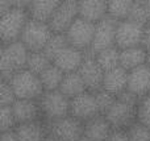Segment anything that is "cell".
<instances>
[{
	"mask_svg": "<svg viewBox=\"0 0 150 141\" xmlns=\"http://www.w3.org/2000/svg\"><path fill=\"white\" fill-rule=\"evenodd\" d=\"M0 141H18V139L15 131H8L0 132Z\"/></svg>",
	"mask_w": 150,
	"mask_h": 141,
	"instance_id": "8d00e7d4",
	"label": "cell"
},
{
	"mask_svg": "<svg viewBox=\"0 0 150 141\" xmlns=\"http://www.w3.org/2000/svg\"><path fill=\"white\" fill-rule=\"evenodd\" d=\"M78 17H79V9L76 0H63L54 12L52 20L49 21V25L54 33L66 34V32Z\"/></svg>",
	"mask_w": 150,
	"mask_h": 141,
	"instance_id": "30bf717a",
	"label": "cell"
},
{
	"mask_svg": "<svg viewBox=\"0 0 150 141\" xmlns=\"http://www.w3.org/2000/svg\"><path fill=\"white\" fill-rule=\"evenodd\" d=\"M141 46L150 54V23H148L144 28V36H142V44Z\"/></svg>",
	"mask_w": 150,
	"mask_h": 141,
	"instance_id": "d590c367",
	"label": "cell"
},
{
	"mask_svg": "<svg viewBox=\"0 0 150 141\" xmlns=\"http://www.w3.org/2000/svg\"><path fill=\"white\" fill-rule=\"evenodd\" d=\"M17 100L9 82L1 81L0 83V107H11Z\"/></svg>",
	"mask_w": 150,
	"mask_h": 141,
	"instance_id": "836d02e7",
	"label": "cell"
},
{
	"mask_svg": "<svg viewBox=\"0 0 150 141\" xmlns=\"http://www.w3.org/2000/svg\"><path fill=\"white\" fill-rule=\"evenodd\" d=\"M29 50L21 41L1 45L0 47V77L1 81L9 82L17 71L26 69Z\"/></svg>",
	"mask_w": 150,
	"mask_h": 141,
	"instance_id": "7a4b0ae2",
	"label": "cell"
},
{
	"mask_svg": "<svg viewBox=\"0 0 150 141\" xmlns=\"http://www.w3.org/2000/svg\"><path fill=\"white\" fill-rule=\"evenodd\" d=\"M146 7H148V12H149V16H150V0H146Z\"/></svg>",
	"mask_w": 150,
	"mask_h": 141,
	"instance_id": "ab89813d",
	"label": "cell"
},
{
	"mask_svg": "<svg viewBox=\"0 0 150 141\" xmlns=\"http://www.w3.org/2000/svg\"><path fill=\"white\" fill-rule=\"evenodd\" d=\"M128 73L129 71H127L121 66L113 69V70L105 71L101 89L113 94L115 96L121 95L128 89Z\"/></svg>",
	"mask_w": 150,
	"mask_h": 141,
	"instance_id": "ac0fdd59",
	"label": "cell"
},
{
	"mask_svg": "<svg viewBox=\"0 0 150 141\" xmlns=\"http://www.w3.org/2000/svg\"><path fill=\"white\" fill-rule=\"evenodd\" d=\"M12 111L17 125L42 120V112L38 100L17 99L12 104Z\"/></svg>",
	"mask_w": 150,
	"mask_h": 141,
	"instance_id": "9a60e30c",
	"label": "cell"
},
{
	"mask_svg": "<svg viewBox=\"0 0 150 141\" xmlns=\"http://www.w3.org/2000/svg\"><path fill=\"white\" fill-rule=\"evenodd\" d=\"M137 121L150 129V95L141 98L137 107Z\"/></svg>",
	"mask_w": 150,
	"mask_h": 141,
	"instance_id": "d6a6232c",
	"label": "cell"
},
{
	"mask_svg": "<svg viewBox=\"0 0 150 141\" xmlns=\"http://www.w3.org/2000/svg\"><path fill=\"white\" fill-rule=\"evenodd\" d=\"M79 17L98 24L108 16V1L104 0H80L78 1Z\"/></svg>",
	"mask_w": 150,
	"mask_h": 141,
	"instance_id": "e0dca14e",
	"label": "cell"
},
{
	"mask_svg": "<svg viewBox=\"0 0 150 141\" xmlns=\"http://www.w3.org/2000/svg\"><path fill=\"white\" fill-rule=\"evenodd\" d=\"M40 107L42 112V120L55 121L70 115V102L67 96L59 90L57 91H45L40 98Z\"/></svg>",
	"mask_w": 150,
	"mask_h": 141,
	"instance_id": "8992f818",
	"label": "cell"
},
{
	"mask_svg": "<svg viewBox=\"0 0 150 141\" xmlns=\"http://www.w3.org/2000/svg\"><path fill=\"white\" fill-rule=\"evenodd\" d=\"M15 5V4H13ZM28 9L20 7H13L4 15L0 16V41L1 45L20 41V37L29 21Z\"/></svg>",
	"mask_w": 150,
	"mask_h": 141,
	"instance_id": "3957f363",
	"label": "cell"
},
{
	"mask_svg": "<svg viewBox=\"0 0 150 141\" xmlns=\"http://www.w3.org/2000/svg\"><path fill=\"white\" fill-rule=\"evenodd\" d=\"M61 0H30L28 7L29 17L49 24Z\"/></svg>",
	"mask_w": 150,
	"mask_h": 141,
	"instance_id": "d6986e66",
	"label": "cell"
},
{
	"mask_svg": "<svg viewBox=\"0 0 150 141\" xmlns=\"http://www.w3.org/2000/svg\"><path fill=\"white\" fill-rule=\"evenodd\" d=\"M133 0H109L108 1V17L120 23L129 17Z\"/></svg>",
	"mask_w": 150,
	"mask_h": 141,
	"instance_id": "484cf974",
	"label": "cell"
},
{
	"mask_svg": "<svg viewBox=\"0 0 150 141\" xmlns=\"http://www.w3.org/2000/svg\"><path fill=\"white\" fill-rule=\"evenodd\" d=\"M112 131L113 128L104 115H98L84 123V136L92 141H105Z\"/></svg>",
	"mask_w": 150,
	"mask_h": 141,
	"instance_id": "ffe728a7",
	"label": "cell"
},
{
	"mask_svg": "<svg viewBox=\"0 0 150 141\" xmlns=\"http://www.w3.org/2000/svg\"><path fill=\"white\" fill-rule=\"evenodd\" d=\"M66 46H69V41L66 38V34L62 33H54L53 37L50 38L49 44L46 45V47L44 49V53L50 58V61L53 62L55 57L65 49Z\"/></svg>",
	"mask_w": 150,
	"mask_h": 141,
	"instance_id": "83f0119b",
	"label": "cell"
},
{
	"mask_svg": "<svg viewBox=\"0 0 150 141\" xmlns=\"http://www.w3.org/2000/svg\"><path fill=\"white\" fill-rule=\"evenodd\" d=\"M9 84L12 86L17 99L40 100L45 92L40 77L28 69L17 71L9 81Z\"/></svg>",
	"mask_w": 150,
	"mask_h": 141,
	"instance_id": "277c9868",
	"label": "cell"
},
{
	"mask_svg": "<svg viewBox=\"0 0 150 141\" xmlns=\"http://www.w3.org/2000/svg\"><path fill=\"white\" fill-rule=\"evenodd\" d=\"M138 102L140 99L136 95L130 94L129 91H125L119 95L113 106L104 115L111 123L112 128L127 131L132 124H134L137 121Z\"/></svg>",
	"mask_w": 150,
	"mask_h": 141,
	"instance_id": "6da1fadb",
	"label": "cell"
},
{
	"mask_svg": "<svg viewBox=\"0 0 150 141\" xmlns=\"http://www.w3.org/2000/svg\"><path fill=\"white\" fill-rule=\"evenodd\" d=\"M96 24L90 23L82 17H78L73 23V25L66 32V38L69 45L82 50V52H90L95 37Z\"/></svg>",
	"mask_w": 150,
	"mask_h": 141,
	"instance_id": "52a82bcc",
	"label": "cell"
},
{
	"mask_svg": "<svg viewBox=\"0 0 150 141\" xmlns=\"http://www.w3.org/2000/svg\"><path fill=\"white\" fill-rule=\"evenodd\" d=\"M105 141H129L127 131H122V129H113Z\"/></svg>",
	"mask_w": 150,
	"mask_h": 141,
	"instance_id": "e575fe53",
	"label": "cell"
},
{
	"mask_svg": "<svg viewBox=\"0 0 150 141\" xmlns=\"http://www.w3.org/2000/svg\"><path fill=\"white\" fill-rule=\"evenodd\" d=\"M79 74L84 81L87 90L91 92H96L103 87V79L105 71L100 67L95 58V54L91 52L84 53V61L79 69Z\"/></svg>",
	"mask_w": 150,
	"mask_h": 141,
	"instance_id": "8fae6325",
	"label": "cell"
},
{
	"mask_svg": "<svg viewBox=\"0 0 150 141\" xmlns=\"http://www.w3.org/2000/svg\"><path fill=\"white\" fill-rule=\"evenodd\" d=\"M138 99L150 95V69L148 65L133 69L128 73V89Z\"/></svg>",
	"mask_w": 150,
	"mask_h": 141,
	"instance_id": "5bb4252c",
	"label": "cell"
},
{
	"mask_svg": "<svg viewBox=\"0 0 150 141\" xmlns=\"http://www.w3.org/2000/svg\"><path fill=\"white\" fill-rule=\"evenodd\" d=\"M83 61H84V52L69 45L53 60V63L65 74H70L79 71Z\"/></svg>",
	"mask_w": 150,
	"mask_h": 141,
	"instance_id": "2e32d148",
	"label": "cell"
},
{
	"mask_svg": "<svg viewBox=\"0 0 150 141\" xmlns=\"http://www.w3.org/2000/svg\"><path fill=\"white\" fill-rule=\"evenodd\" d=\"M18 141H44L49 135L45 120L33 121V123L20 124L15 129Z\"/></svg>",
	"mask_w": 150,
	"mask_h": 141,
	"instance_id": "44dd1931",
	"label": "cell"
},
{
	"mask_svg": "<svg viewBox=\"0 0 150 141\" xmlns=\"http://www.w3.org/2000/svg\"><path fill=\"white\" fill-rule=\"evenodd\" d=\"M44 141H62L61 139H58V137H55V136H53V135H47L46 137H45V140Z\"/></svg>",
	"mask_w": 150,
	"mask_h": 141,
	"instance_id": "74e56055",
	"label": "cell"
},
{
	"mask_svg": "<svg viewBox=\"0 0 150 141\" xmlns=\"http://www.w3.org/2000/svg\"><path fill=\"white\" fill-rule=\"evenodd\" d=\"M54 32L47 23L29 18L20 37V41L28 47L29 52H44Z\"/></svg>",
	"mask_w": 150,
	"mask_h": 141,
	"instance_id": "5b68a950",
	"label": "cell"
},
{
	"mask_svg": "<svg viewBox=\"0 0 150 141\" xmlns=\"http://www.w3.org/2000/svg\"><path fill=\"white\" fill-rule=\"evenodd\" d=\"M148 58L149 53L142 46H134L120 50V66L124 67L127 71L146 65Z\"/></svg>",
	"mask_w": 150,
	"mask_h": 141,
	"instance_id": "7402d4cb",
	"label": "cell"
},
{
	"mask_svg": "<svg viewBox=\"0 0 150 141\" xmlns=\"http://www.w3.org/2000/svg\"><path fill=\"white\" fill-rule=\"evenodd\" d=\"M70 115L76 118L78 120L83 121V123L96 118L98 115H101L100 111H99L95 94L91 91H86L84 94L71 99Z\"/></svg>",
	"mask_w": 150,
	"mask_h": 141,
	"instance_id": "4fadbf2b",
	"label": "cell"
},
{
	"mask_svg": "<svg viewBox=\"0 0 150 141\" xmlns=\"http://www.w3.org/2000/svg\"><path fill=\"white\" fill-rule=\"evenodd\" d=\"M50 135L62 141H78L84 136V123L69 115L55 121H45Z\"/></svg>",
	"mask_w": 150,
	"mask_h": 141,
	"instance_id": "ba28073f",
	"label": "cell"
},
{
	"mask_svg": "<svg viewBox=\"0 0 150 141\" xmlns=\"http://www.w3.org/2000/svg\"><path fill=\"white\" fill-rule=\"evenodd\" d=\"M78 141H92V140L88 139V137H86V136H83V137H80V139L78 140Z\"/></svg>",
	"mask_w": 150,
	"mask_h": 141,
	"instance_id": "f35d334b",
	"label": "cell"
},
{
	"mask_svg": "<svg viewBox=\"0 0 150 141\" xmlns=\"http://www.w3.org/2000/svg\"><path fill=\"white\" fill-rule=\"evenodd\" d=\"M17 127V121L15 119L11 107H0V132H8L15 131Z\"/></svg>",
	"mask_w": 150,
	"mask_h": 141,
	"instance_id": "f546056e",
	"label": "cell"
},
{
	"mask_svg": "<svg viewBox=\"0 0 150 141\" xmlns=\"http://www.w3.org/2000/svg\"><path fill=\"white\" fill-rule=\"evenodd\" d=\"M127 133L129 141H150V129L138 121L127 129Z\"/></svg>",
	"mask_w": 150,
	"mask_h": 141,
	"instance_id": "1f68e13d",
	"label": "cell"
},
{
	"mask_svg": "<svg viewBox=\"0 0 150 141\" xmlns=\"http://www.w3.org/2000/svg\"><path fill=\"white\" fill-rule=\"evenodd\" d=\"M59 91L71 100L74 98L79 96V95L84 94L88 90L82 75L79 74V71H76V73L65 74V78H63V82L59 87Z\"/></svg>",
	"mask_w": 150,
	"mask_h": 141,
	"instance_id": "603a6c76",
	"label": "cell"
},
{
	"mask_svg": "<svg viewBox=\"0 0 150 141\" xmlns=\"http://www.w3.org/2000/svg\"><path fill=\"white\" fill-rule=\"evenodd\" d=\"M117 21L113 18L108 17L103 18L96 24L95 29V37H93V42L91 46V53L96 54V53L101 52L104 49L116 46V29H117Z\"/></svg>",
	"mask_w": 150,
	"mask_h": 141,
	"instance_id": "7c38bea8",
	"label": "cell"
},
{
	"mask_svg": "<svg viewBox=\"0 0 150 141\" xmlns=\"http://www.w3.org/2000/svg\"><path fill=\"white\" fill-rule=\"evenodd\" d=\"M145 25L132 21L129 18L120 21L116 29V46L120 50L128 47L141 46Z\"/></svg>",
	"mask_w": 150,
	"mask_h": 141,
	"instance_id": "9c48e42d",
	"label": "cell"
},
{
	"mask_svg": "<svg viewBox=\"0 0 150 141\" xmlns=\"http://www.w3.org/2000/svg\"><path fill=\"white\" fill-rule=\"evenodd\" d=\"M95 58L100 67L104 71H109L120 66V49L117 46H112L96 53Z\"/></svg>",
	"mask_w": 150,
	"mask_h": 141,
	"instance_id": "d4e9b609",
	"label": "cell"
},
{
	"mask_svg": "<svg viewBox=\"0 0 150 141\" xmlns=\"http://www.w3.org/2000/svg\"><path fill=\"white\" fill-rule=\"evenodd\" d=\"M146 65L149 66V69H150V54H149V58H148V63H146Z\"/></svg>",
	"mask_w": 150,
	"mask_h": 141,
	"instance_id": "60d3db41",
	"label": "cell"
},
{
	"mask_svg": "<svg viewBox=\"0 0 150 141\" xmlns=\"http://www.w3.org/2000/svg\"><path fill=\"white\" fill-rule=\"evenodd\" d=\"M63 78H65V73L59 67H57L54 63H52L40 75V79H41V83L44 86L45 91H57V90H59L61 84L63 82Z\"/></svg>",
	"mask_w": 150,
	"mask_h": 141,
	"instance_id": "cb8c5ba5",
	"label": "cell"
},
{
	"mask_svg": "<svg viewBox=\"0 0 150 141\" xmlns=\"http://www.w3.org/2000/svg\"><path fill=\"white\" fill-rule=\"evenodd\" d=\"M128 18L132 21H136L138 24H142V25H146L148 23H150V16L148 12V7H146V0L133 1Z\"/></svg>",
	"mask_w": 150,
	"mask_h": 141,
	"instance_id": "f1b7e54d",
	"label": "cell"
},
{
	"mask_svg": "<svg viewBox=\"0 0 150 141\" xmlns=\"http://www.w3.org/2000/svg\"><path fill=\"white\" fill-rule=\"evenodd\" d=\"M52 63L53 62L50 61V58L44 52H30L28 63H26V69L40 77Z\"/></svg>",
	"mask_w": 150,
	"mask_h": 141,
	"instance_id": "4316f807",
	"label": "cell"
},
{
	"mask_svg": "<svg viewBox=\"0 0 150 141\" xmlns=\"http://www.w3.org/2000/svg\"><path fill=\"white\" fill-rule=\"evenodd\" d=\"M93 94H95L96 102H98V106H99V111H100L101 115H105L117 99V96H115L113 94H111V92L105 91L103 89L93 92Z\"/></svg>",
	"mask_w": 150,
	"mask_h": 141,
	"instance_id": "4dcf8cb0",
	"label": "cell"
}]
</instances>
